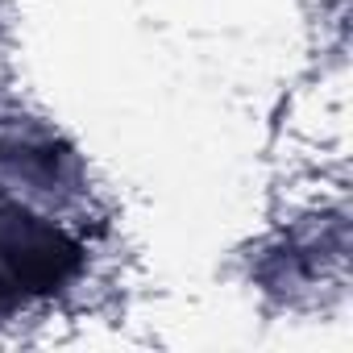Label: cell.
Instances as JSON below:
<instances>
[{
    "mask_svg": "<svg viewBox=\"0 0 353 353\" xmlns=\"http://www.w3.org/2000/svg\"><path fill=\"white\" fill-rule=\"evenodd\" d=\"M0 262L30 303L63 291L83 270V245L30 204H0Z\"/></svg>",
    "mask_w": 353,
    "mask_h": 353,
    "instance_id": "cell-1",
    "label": "cell"
}]
</instances>
